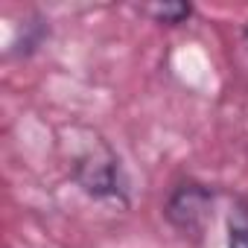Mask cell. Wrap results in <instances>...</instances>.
Masks as SVG:
<instances>
[{
	"label": "cell",
	"mask_w": 248,
	"mask_h": 248,
	"mask_svg": "<svg viewBox=\"0 0 248 248\" xmlns=\"http://www.w3.org/2000/svg\"><path fill=\"white\" fill-rule=\"evenodd\" d=\"M242 41H245V47H248V27L242 30Z\"/></svg>",
	"instance_id": "cell-5"
},
{
	"label": "cell",
	"mask_w": 248,
	"mask_h": 248,
	"mask_svg": "<svg viewBox=\"0 0 248 248\" xmlns=\"http://www.w3.org/2000/svg\"><path fill=\"white\" fill-rule=\"evenodd\" d=\"M140 12L146 18H152L155 24L161 27H181L193 18V3H181V0H167V3H149V6H140Z\"/></svg>",
	"instance_id": "cell-3"
},
{
	"label": "cell",
	"mask_w": 248,
	"mask_h": 248,
	"mask_svg": "<svg viewBox=\"0 0 248 248\" xmlns=\"http://www.w3.org/2000/svg\"><path fill=\"white\" fill-rule=\"evenodd\" d=\"M213 204H216V193L207 184L187 178L170 190L164 202V216L181 236H199L213 219Z\"/></svg>",
	"instance_id": "cell-2"
},
{
	"label": "cell",
	"mask_w": 248,
	"mask_h": 248,
	"mask_svg": "<svg viewBox=\"0 0 248 248\" xmlns=\"http://www.w3.org/2000/svg\"><path fill=\"white\" fill-rule=\"evenodd\" d=\"M70 178L73 184L93 202L102 204H117V207H129L132 202V184L126 175L120 155L105 143H93L91 149L79 152L70 164Z\"/></svg>",
	"instance_id": "cell-1"
},
{
	"label": "cell",
	"mask_w": 248,
	"mask_h": 248,
	"mask_svg": "<svg viewBox=\"0 0 248 248\" xmlns=\"http://www.w3.org/2000/svg\"><path fill=\"white\" fill-rule=\"evenodd\" d=\"M228 248H248V196H236L228 213Z\"/></svg>",
	"instance_id": "cell-4"
}]
</instances>
